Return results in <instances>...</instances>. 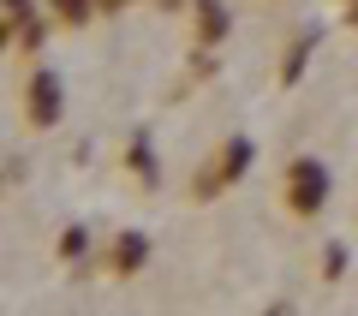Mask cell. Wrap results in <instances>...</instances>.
Here are the masks:
<instances>
[{
  "mask_svg": "<svg viewBox=\"0 0 358 316\" xmlns=\"http://www.w3.org/2000/svg\"><path fill=\"white\" fill-rule=\"evenodd\" d=\"M287 197H293L299 215H317L322 203H329V167H322V161H293V173H287Z\"/></svg>",
  "mask_w": 358,
  "mask_h": 316,
  "instance_id": "6da1fadb",
  "label": "cell"
},
{
  "mask_svg": "<svg viewBox=\"0 0 358 316\" xmlns=\"http://www.w3.org/2000/svg\"><path fill=\"white\" fill-rule=\"evenodd\" d=\"M24 96H30V120H36V126H54V120H60V78L54 72H36Z\"/></svg>",
  "mask_w": 358,
  "mask_h": 316,
  "instance_id": "7a4b0ae2",
  "label": "cell"
},
{
  "mask_svg": "<svg viewBox=\"0 0 358 316\" xmlns=\"http://www.w3.org/2000/svg\"><path fill=\"white\" fill-rule=\"evenodd\" d=\"M143 257H150V239H143V233H126V239L114 245V268H120V275L143 268Z\"/></svg>",
  "mask_w": 358,
  "mask_h": 316,
  "instance_id": "3957f363",
  "label": "cell"
},
{
  "mask_svg": "<svg viewBox=\"0 0 358 316\" xmlns=\"http://www.w3.org/2000/svg\"><path fill=\"white\" fill-rule=\"evenodd\" d=\"M245 167H251V143H245V138H233V143H227V161H221V173H215V191H221V185H233V179H239Z\"/></svg>",
  "mask_w": 358,
  "mask_h": 316,
  "instance_id": "277c9868",
  "label": "cell"
},
{
  "mask_svg": "<svg viewBox=\"0 0 358 316\" xmlns=\"http://www.w3.org/2000/svg\"><path fill=\"white\" fill-rule=\"evenodd\" d=\"M221 30H227V13H221L215 0H209V6H203V42H215Z\"/></svg>",
  "mask_w": 358,
  "mask_h": 316,
  "instance_id": "5b68a950",
  "label": "cell"
},
{
  "mask_svg": "<svg viewBox=\"0 0 358 316\" xmlns=\"http://www.w3.org/2000/svg\"><path fill=\"white\" fill-rule=\"evenodd\" d=\"M54 13H60L66 24H84V18H90V0H54Z\"/></svg>",
  "mask_w": 358,
  "mask_h": 316,
  "instance_id": "8992f818",
  "label": "cell"
},
{
  "mask_svg": "<svg viewBox=\"0 0 358 316\" xmlns=\"http://www.w3.org/2000/svg\"><path fill=\"white\" fill-rule=\"evenodd\" d=\"M131 167H138L143 179H155V155H150V143H143V138L131 143Z\"/></svg>",
  "mask_w": 358,
  "mask_h": 316,
  "instance_id": "52a82bcc",
  "label": "cell"
},
{
  "mask_svg": "<svg viewBox=\"0 0 358 316\" xmlns=\"http://www.w3.org/2000/svg\"><path fill=\"white\" fill-rule=\"evenodd\" d=\"M305 60H310V42H299V48H293V54H287V84H293V78H299V72H305Z\"/></svg>",
  "mask_w": 358,
  "mask_h": 316,
  "instance_id": "ba28073f",
  "label": "cell"
},
{
  "mask_svg": "<svg viewBox=\"0 0 358 316\" xmlns=\"http://www.w3.org/2000/svg\"><path fill=\"white\" fill-rule=\"evenodd\" d=\"M6 18H13V24H18V18H30V0H6Z\"/></svg>",
  "mask_w": 358,
  "mask_h": 316,
  "instance_id": "9c48e42d",
  "label": "cell"
}]
</instances>
